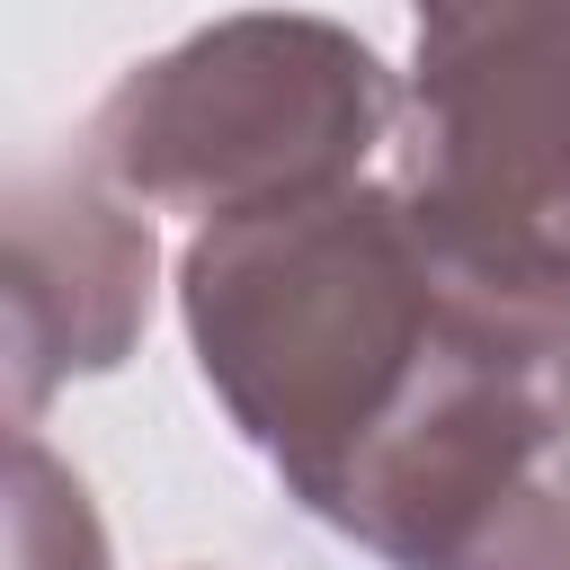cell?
<instances>
[{"label": "cell", "instance_id": "5b68a950", "mask_svg": "<svg viewBox=\"0 0 570 570\" xmlns=\"http://www.w3.org/2000/svg\"><path fill=\"white\" fill-rule=\"evenodd\" d=\"M9 570H107V525L36 428H9Z\"/></svg>", "mask_w": 570, "mask_h": 570}, {"label": "cell", "instance_id": "277c9868", "mask_svg": "<svg viewBox=\"0 0 570 570\" xmlns=\"http://www.w3.org/2000/svg\"><path fill=\"white\" fill-rule=\"evenodd\" d=\"M151 223L89 160H45L9 178V276H0V365L9 419L36 428L45 392L134 356L151 321Z\"/></svg>", "mask_w": 570, "mask_h": 570}, {"label": "cell", "instance_id": "7a4b0ae2", "mask_svg": "<svg viewBox=\"0 0 570 570\" xmlns=\"http://www.w3.org/2000/svg\"><path fill=\"white\" fill-rule=\"evenodd\" d=\"M392 134L401 80L356 27L249 9L134 62L89 116V169L205 232L356 187Z\"/></svg>", "mask_w": 570, "mask_h": 570}, {"label": "cell", "instance_id": "6da1fadb", "mask_svg": "<svg viewBox=\"0 0 570 570\" xmlns=\"http://www.w3.org/2000/svg\"><path fill=\"white\" fill-rule=\"evenodd\" d=\"M178 321L267 472L392 570H570V285L463 258L392 178L205 223Z\"/></svg>", "mask_w": 570, "mask_h": 570}, {"label": "cell", "instance_id": "3957f363", "mask_svg": "<svg viewBox=\"0 0 570 570\" xmlns=\"http://www.w3.org/2000/svg\"><path fill=\"white\" fill-rule=\"evenodd\" d=\"M392 187L463 258L570 285V0L428 9Z\"/></svg>", "mask_w": 570, "mask_h": 570}]
</instances>
